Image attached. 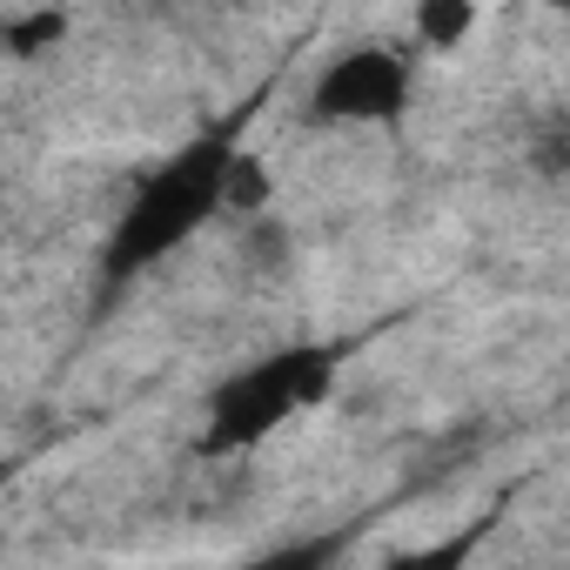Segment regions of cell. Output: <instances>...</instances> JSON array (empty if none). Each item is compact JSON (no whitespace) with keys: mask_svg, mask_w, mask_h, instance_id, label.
<instances>
[{"mask_svg":"<svg viewBox=\"0 0 570 570\" xmlns=\"http://www.w3.org/2000/svg\"><path fill=\"white\" fill-rule=\"evenodd\" d=\"M228 161H235V141H228V128H215V135L188 141L161 175H148L141 195L128 202V215L108 235V275H135V268L161 262L168 248H181L222 208Z\"/></svg>","mask_w":570,"mask_h":570,"instance_id":"6da1fadb","label":"cell"},{"mask_svg":"<svg viewBox=\"0 0 570 570\" xmlns=\"http://www.w3.org/2000/svg\"><path fill=\"white\" fill-rule=\"evenodd\" d=\"M330 383H336V356L330 350H282V356H268V363H255V370H242L235 383L215 390L202 443L208 450H248L275 423H289L296 410L323 403Z\"/></svg>","mask_w":570,"mask_h":570,"instance_id":"7a4b0ae2","label":"cell"},{"mask_svg":"<svg viewBox=\"0 0 570 570\" xmlns=\"http://www.w3.org/2000/svg\"><path fill=\"white\" fill-rule=\"evenodd\" d=\"M410 108V68L390 48H356L323 68L316 115L323 121H396Z\"/></svg>","mask_w":570,"mask_h":570,"instance_id":"3957f363","label":"cell"},{"mask_svg":"<svg viewBox=\"0 0 570 570\" xmlns=\"http://www.w3.org/2000/svg\"><path fill=\"white\" fill-rule=\"evenodd\" d=\"M470 28H476V0H416V41L423 48L450 55L470 41Z\"/></svg>","mask_w":570,"mask_h":570,"instance_id":"277c9868","label":"cell"},{"mask_svg":"<svg viewBox=\"0 0 570 570\" xmlns=\"http://www.w3.org/2000/svg\"><path fill=\"white\" fill-rule=\"evenodd\" d=\"M268 195H275L268 161H262V155H248V148H235L228 181H222V208H228V215H262V208H268Z\"/></svg>","mask_w":570,"mask_h":570,"instance_id":"5b68a950","label":"cell"},{"mask_svg":"<svg viewBox=\"0 0 570 570\" xmlns=\"http://www.w3.org/2000/svg\"><path fill=\"white\" fill-rule=\"evenodd\" d=\"M68 35V8H41V14H21L14 28H8V48L28 61V55H41V48H55Z\"/></svg>","mask_w":570,"mask_h":570,"instance_id":"8992f818","label":"cell"},{"mask_svg":"<svg viewBox=\"0 0 570 570\" xmlns=\"http://www.w3.org/2000/svg\"><path fill=\"white\" fill-rule=\"evenodd\" d=\"M563 8H570V0H563Z\"/></svg>","mask_w":570,"mask_h":570,"instance_id":"52a82bcc","label":"cell"}]
</instances>
